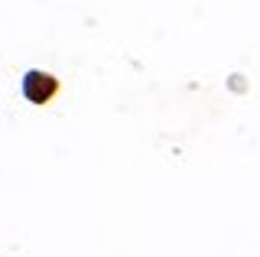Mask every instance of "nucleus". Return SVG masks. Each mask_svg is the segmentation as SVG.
<instances>
[]
</instances>
